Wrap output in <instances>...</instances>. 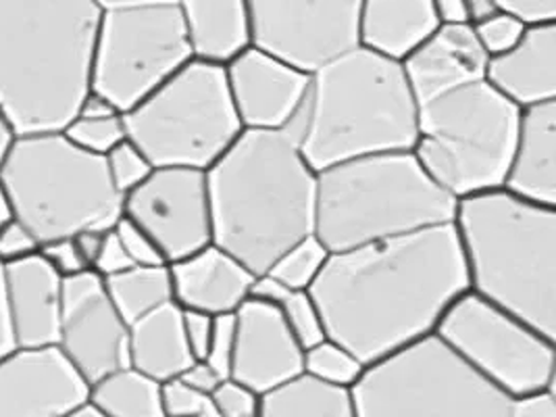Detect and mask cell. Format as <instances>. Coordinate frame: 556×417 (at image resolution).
Segmentation results:
<instances>
[{
	"label": "cell",
	"instance_id": "6da1fadb",
	"mask_svg": "<svg viewBox=\"0 0 556 417\" xmlns=\"http://www.w3.org/2000/svg\"><path fill=\"white\" fill-rule=\"evenodd\" d=\"M469 290L455 224L331 253L311 288L326 337L365 365L435 334Z\"/></svg>",
	"mask_w": 556,
	"mask_h": 417
},
{
	"label": "cell",
	"instance_id": "7a4b0ae2",
	"mask_svg": "<svg viewBox=\"0 0 556 417\" xmlns=\"http://www.w3.org/2000/svg\"><path fill=\"white\" fill-rule=\"evenodd\" d=\"M213 242L254 276L315 235L317 172L292 130H244L208 172Z\"/></svg>",
	"mask_w": 556,
	"mask_h": 417
},
{
	"label": "cell",
	"instance_id": "3957f363",
	"mask_svg": "<svg viewBox=\"0 0 556 417\" xmlns=\"http://www.w3.org/2000/svg\"><path fill=\"white\" fill-rule=\"evenodd\" d=\"M92 0H0V111L17 134L63 130L90 90Z\"/></svg>",
	"mask_w": 556,
	"mask_h": 417
},
{
	"label": "cell",
	"instance_id": "277c9868",
	"mask_svg": "<svg viewBox=\"0 0 556 417\" xmlns=\"http://www.w3.org/2000/svg\"><path fill=\"white\" fill-rule=\"evenodd\" d=\"M419 101L401 61L354 47L311 74L294 131L315 172L358 156L413 151Z\"/></svg>",
	"mask_w": 556,
	"mask_h": 417
},
{
	"label": "cell",
	"instance_id": "5b68a950",
	"mask_svg": "<svg viewBox=\"0 0 556 417\" xmlns=\"http://www.w3.org/2000/svg\"><path fill=\"white\" fill-rule=\"evenodd\" d=\"M469 290L556 340V207L505 188L456 201Z\"/></svg>",
	"mask_w": 556,
	"mask_h": 417
},
{
	"label": "cell",
	"instance_id": "8992f818",
	"mask_svg": "<svg viewBox=\"0 0 556 417\" xmlns=\"http://www.w3.org/2000/svg\"><path fill=\"white\" fill-rule=\"evenodd\" d=\"M456 201L413 151L358 156L317 172L315 236L329 253L451 224Z\"/></svg>",
	"mask_w": 556,
	"mask_h": 417
},
{
	"label": "cell",
	"instance_id": "52a82bcc",
	"mask_svg": "<svg viewBox=\"0 0 556 417\" xmlns=\"http://www.w3.org/2000/svg\"><path fill=\"white\" fill-rule=\"evenodd\" d=\"M11 213L40 247L88 228H113L124 197L109 180L104 159L90 155L63 130L17 134L0 165Z\"/></svg>",
	"mask_w": 556,
	"mask_h": 417
},
{
	"label": "cell",
	"instance_id": "ba28073f",
	"mask_svg": "<svg viewBox=\"0 0 556 417\" xmlns=\"http://www.w3.org/2000/svg\"><path fill=\"white\" fill-rule=\"evenodd\" d=\"M519 119L521 109L481 79L419 104L413 155L455 201L498 190Z\"/></svg>",
	"mask_w": 556,
	"mask_h": 417
},
{
	"label": "cell",
	"instance_id": "9c48e42d",
	"mask_svg": "<svg viewBox=\"0 0 556 417\" xmlns=\"http://www.w3.org/2000/svg\"><path fill=\"white\" fill-rule=\"evenodd\" d=\"M127 138L154 167L208 172L244 131L229 97L226 65L188 61L131 111Z\"/></svg>",
	"mask_w": 556,
	"mask_h": 417
},
{
	"label": "cell",
	"instance_id": "30bf717a",
	"mask_svg": "<svg viewBox=\"0 0 556 417\" xmlns=\"http://www.w3.org/2000/svg\"><path fill=\"white\" fill-rule=\"evenodd\" d=\"M351 391L358 417H506L510 405L435 334L367 365Z\"/></svg>",
	"mask_w": 556,
	"mask_h": 417
},
{
	"label": "cell",
	"instance_id": "8fae6325",
	"mask_svg": "<svg viewBox=\"0 0 556 417\" xmlns=\"http://www.w3.org/2000/svg\"><path fill=\"white\" fill-rule=\"evenodd\" d=\"M192 59L177 4L102 11L90 59V90L127 113Z\"/></svg>",
	"mask_w": 556,
	"mask_h": 417
},
{
	"label": "cell",
	"instance_id": "7c38bea8",
	"mask_svg": "<svg viewBox=\"0 0 556 417\" xmlns=\"http://www.w3.org/2000/svg\"><path fill=\"white\" fill-rule=\"evenodd\" d=\"M435 337L510 399L555 389L556 340L471 290L444 312Z\"/></svg>",
	"mask_w": 556,
	"mask_h": 417
},
{
	"label": "cell",
	"instance_id": "4fadbf2b",
	"mask_svg": "<svg viewBox=\"0 0 556 417\" xmlns=\"http://www.w3.org/2000/svg\"><path fill=\"white\" fill-rule=\"evenodd\" d=\"M253 45L313 74L358 47L361 0H249Z\"/></svg>",
	"mask_w": 556,
	"mask_h": 417
},
{
	"label": "cell",
	"instance_id": "5bb4252c",
	"mask_svg": "<svg viewBox=\"0 0 556 417\" xmlns=\"http://www.w3.org/2000/svg\"><path fill=\"white\" fill-rule=\"evenodd\" d=\"M124 215L149 232L167 263H176L213 242L206 172L154 167L124 197Z\"/></svg>",
	"mask_w": 556,
	"mask_h": 417
},
{
	"label": "cell",
	"instance_id": "9a60e30c",
	"mask_svg": "<svg viewBox=\"0 0 556 417\" xmlns=\"http://www.w3.org/2000/svg\"><path fill=\"white\" fill-rule=\"evenodd\" d=\"M127 334L99 274L88 269L63 280L56 346L90 387L129 365Z\"/></svg>",
	"mask_w": 556,
	"mask_h": 417
},
{
	"label": "cell",
	"instance_id": "2e32d148",
	"mask_svg": "<svg viewBox=\"0 0 556 417\" xmlns=\"http://www.w3.org/2000/svg\"><path fill=\"white\" fill-rule=\"evenodd\" d=\"M88 394L59 346H15L0 357V417H72Z\"/></svg>",
	"mask_w": 556,
	"mask_h": 417
},
{
	"label": "cell",
	"instance_id": "e0dca14e",
	"mask_svg": "<svg viewBox=\"0 0 556 417\" xmlns=\"http://www.w3.org/2000/svg\"><path fill=\"white\" fill-rule=\"evenodd\" d=\"M226 78L244 130H290L311 88L308 72L254 45L229 61Z\"/></svg>",
	"mask_w": 556,
	"mask_h": 417
},
{
	"label": "cell",
	"instance_id": "ac0fdd59",
	"mask_svg": "<svg viewBox=\"0 0 556 417\" xmlns=\"http://www.w3.org/2000/svg\"><path fill=\"white\" fill-rule=\"evenodd\" d=\"M233 319L236 342L228 378L265 394L304 374V349L278 305L249 299Z\"/></svg>",
	"mask_w": 556,
	"mask_h": 417
},
{
	"label": "cell",
	"instance_id": "d6986e66",
	"mask_svg": "<svg viewBox=\"0 0 556 417\" xmlns=\"http://www.w3.org/2000/svg\"><path fill=\"white\" fill-rule=\"evenodd\" d=\"M2 288L15 346H56L63 278L42 255L2 265Z\"/></svg>",
	"mask_w": 556,
	"mask_h": 417
},
{
	"label": "cell",
	"instance_id": "ffe728a7",
	"mask_svg": "<svg viewBox=\"0 0 556 417\" xmlns=\"http://www.w3.org/2000/svg\"><path fill=\"white\" fill-rule=\"evenodd\" d=\"M488 61L473 26H438L406 56L403 67L421 104L485 79Z\"/></svg>",
	"mask_w": 556,
	"mask_h": 417
},
{
	"label": "cell",
	"instance_id": "44dd1931",
	"mask_svg": "<svg viewBox=\"0 0 556 417\" xmlns=\"http://www.w3.org/2000/svg\"><path fill=\"white\" fill-rule=\"evenodd\" d=\"M174 301L181 309L217 317L240 309L251 299L253 271L215 242L169 263Z\"/></svg>",
	"mask_w": 556,
	"mask_h": 417
},
{
	"label": "cell",
	"instance_id": "7402d4cb",
	"mask_svg": "<svg viewBox=\"0 0 556 417\" xmlns=\"http://www.w3.org/2000/svg\"><path fill=\"white\" fill-rule=\"evenodd\" d=\"M485 81L517 109L556 101V24L528 26L521 40L488 61Z\"/></svg>",
	"mask_w": 556,
	"mask_h": 417
},
{
	"label": "cell",
	"instance_id": "603a6c76",
	"mask_svg": "<svg viewBox=\"0 0 556 417\" xmlns=\"http://www.w3.org/2000/svg\"><path fill=\"white\" fill-rule=\"evenodd\" d=\"M503 188L556 207V101L521 111Z\"/></svg>",
	"mask_w": 556,
	"mask_h": 417
},
{
	"label": "cell",
	"instance_id": "cb8c5ba5",
	"mask_svg": "<svg viewBox=\"0 0 556 417\" xmlns=\"http://www.w3.org/2000/svg\"><path fill=\"white\" fill-rule=\"evenodd\" d=\"M438 26L433 0H361L358 47L403 63Z\"/></svg>",
	"mask_w": 556,
	"mask_h": 417
},
{
	"label": "cell",
	"instance_id": "d4e9b609",
	"mask_svg": "<svg viewBox=\"0 0 556 417\" xmlns=\"http://www.w3.org/2000/svg\"><path fill=\"white\" fill-rule=\"evenodd\" d=\"M177 7L194 59L228 65L253 47L249 0H179Z\"/></svg>",
	"mask_w": 556,
	"mask_h": 417
},
{
	"label": "cell",
	"instance_id": "484cf974",
	"mask_svg": "<svg viewBox=\"0 0 556 417\" xmlns=\"http://www.w3.org/2000/svg\"><path fill=\"white\" fill-rule=\"evenodd\" d=\"M127 355L134 369L156 382L181 376L197 362L184 334L181 307L169 303L129 324Z\"/></svg>",
	"mask_w": 556,
	"mask_h": 417
},
{
	"label": "cell",
	"instance_id": "4316f807",
	"mask_svg": "<svg viewBox=\"0 0 556 417\" xmlns=\"http://www.w3.org/2000/svg\"><path fill=\"white\" fill-rule=\"evenodd\" d=\"M258 417H358L353 391L319 382L306 374L261 394Z\"/></svg>",
	"mask_w": 556,
	"mask_h": 417
},
{
	"label": "cell",
	"instance_id": "83f0119b",
	"mask_svg": "<svg viewBox=\"0 0 556 417\" xmlns=\"http://www.w3.org/2000/svg\"><path fill=\"white\" fill-rule=\"evenodd\" d=\"M88 405L101 417H165L161 382L131 365L94 382L90 387Z\"/></svg>",
	"mask_w": 556,
	"mask_h": 417
},
{
	"label": "cell",
	"instance_id": "f1b7e54d",
	"mask_svg": "<svg viewBox=\"0 0 556 417\" xmlns=\"http://www.w3.org/2000/svg\"><path fill=\"white\" fill-rule=\"evenodd\" d=\"M115 309L129 324L174 301L169 265H134L126 271L102 278Z\"/></svg>",
	"mask_w": 556,
	"mask_h": 417
},
{
	"label": "cell",
	"instance_id": "f546056e",
	"mask_svg": "<svg viewBox=\"0 0 556 417\" xmlns=\"http://www.w3.org/2000/svg\"><path fill=\"white\" fill-rule=\"evenodd\" d=\"M329 255L328 247L317 236H304L303 240L286 249L265 274L290 290H311L321 276Z\"/></svg>",
	"mask_w": 556,
	"mask_h": 417
},
{
	"label": "cell",
	"instance_id": "4dcf8cb0",
	"mask_svg": "<svg viewBox=\"0 0 556 417\" xmlns=\"http://www.w3.org/2000/svg\"><path fill=\"white\" fill-rule=\"evenodd\" d=\"M367 365L336 340L324 339L304 351V374L340 389H353Z\"/></svg>",
	"mask_w": 556,
	"mask_h": 417
},
{
	"label": "cell",
	"instance_id": "1f68e13d",
	"mask_svg": "<svg viewBox=\"0 0 556 417\" xmlns=\"http://www.w3.org/2000/svg\"><path fill=\"white\" fill-rule=\"evenodd\" d=\"M63 134L76 144L77 149L97 156L106 155L127 138L124 115H109V117L74 115L63 128Z\"/></svg>",
	"mask_w": 556,
	"mask_h": 417
},
{
	"label": "cell",
	"instance_id": "d6a6232c",
	"mask_svg": "<svg viewBox=\"0 0 556 417\" xmlns=\"http://www.w3.org/2000/svg\"><path fill=\"white\" fill-rule=\"evenodd\" d=\"M276 305L304 351L311 349L313 344L328 339L321 313H319V307H317L311 290L283 288Z\"/></svg>",
	"mask_w": 556,
	"mask_h": 417
},
{
	"label": "cell",
	"instance_id": "836d02e7",
	"mask_svg": "<svg viewBox=\"0 0 556 417\" xmlns=\"http://www.w3.org/2000/svg\"><path fill=\"white\" fill-rule=\"evenodd\" d=\"M102 159H104L109 180L122 197H126L131 190H136L140 184L151 176L152 169H154L151 159L144 155L129 138L119 142L113 151H109Z\"/></svg>",
	"mask_w": 556,
	"mask_h": 417
},
{
	"label": "cell",
	"instance_id": "e575fe53",
	"mask_svg": "<svg viewBox=\"0 0 556 417\" xmlns=\"http://www.w3.org/2000/svg\"><path fill=\"white\" fill-rule=\"evenodd\" d=\"M208 403L217 417H258L261 394L233 378H224L208 394Z\"/></svg>",
	"mask_w": 556,
	"mask_h": 417
},
{
	"label": "cell",
	"instance_id": "d590c367",
	"mask_svg": "<svg viewBox=\"0 0 556 417\" xmlns=\"http://www.w3.org/2000/svg\"><path fill=\"white\" fill-rule=\"evenodd\" d=\"M526 27L528 26L521 24L519 20L496 11L490 17L473 24V31L480 40L481 49L492 59L513 49L521 40Z\"/></svg>",
	"mask_w": 556,
	"mask_h": 417
},
{
	"label": "cell",
	"instance_id": "8d00e7d4",
	"mask_svg": "<svg viewBox=\"0 0 556 417\" xmlns=\"http://www.w3.org/2000/svg\"><path fill=\"white\" fill-rule=\"evenodd\" d=\"M161 403L165 417H201L208 412V396L188 387L179 376L161 382Z\"/></svg>",
	"mask_w": 556,
	"mask_h": 417
},
{
	"label": "cell",
	"instance_id": "74e56055",
	"mask_svg": "<svg viewBox=\"0 0 556 417\" xmlns=\"http://www.w3.org/2000/svg\"><path fill=\"white\" fill-rule=\"evenodd\" d=\"M113 230L134 265H169L149 232H144L138 224L127 219L126 215L117 219Z\"/></svg>",
	"mask_w": 556,
	"mask_h": 417
},
{
	"label": "cell",
	"instance_id": "f35d334b",
	"mask_svg": "<svg viewBox=\"0 0 556 417\" xmlns=\"http://www.w3.org/2000/svg\"><path fill=\"white\" fill-rule=\"evenodd\" d=\"M40 253V242L31 230L20 219L11 217L0 226V265H11L17 261L34 257Z\"/></svg>",
	"mask_w": 556,
	"mask_h": 417
},
{
	"label": "cell",
	"instance_id": "ab89813d",
	"mask_svg": "<svg viewBox=\"0 0 556 417\" xmlns=\"http://www.w3.org/2000/svg\"><path fill=\"white\" fill-rule=\"evenodd\" d=\"M233 342H236V319L233 313L217 315L213 326V337L208 342V351L204 355V362L217 369L224 378L229 376L231 357H233Z\"/></svg>",
	"mask_w": 556,
	"mask_h": 417
},
{
	"label": "cell",
	"instance_id": "60d3db41",
	"mask_svg": "<svg viewBox=\"0 0 556 417\" xmlns=\"http://www.w3.org/2000/svg\"><path fill=\"white\" fill-rule=\"evenodd\" d=\"M40 255L63 280L90 269L88 263L81 257L79 249H77L74 236L72 238H59V240H52V242L42 244L40 247Z\"/></svg>",
	"mask_w": 556,
	"mask_h": 417
},
{
	"label": "cell",
	"instance_id": "b9f144b4",
	"mask_svg": "<svg viewBox=\"0 0 556 417\" xmlns=\"http://www.w3.org/2000/svg\"><path fill=\"white\" fill-rule=\"evenodd\" d=\"M492 4L526 26L556 24V0H492Z\"/></svg>",
	"mask_w": 556,
	"mask_h": 417
},
{
	"label": "cell",
	"instance_id": "7bdbcfd3",
	"mask_svg": "<svg viewBox=\"0 0 556 417\" xmlns=\"http://www.w3.org/2000/svg\"><path fill=\"white\" fill-rule=\"evenodd\" d=\"M181 321H184V334L190 344V351L197 359H204L208 351V342L213 337L215 317L203 312L181 309Z\"/></svg>",
	"mask_w": 556,
	"mask_h": 417
},
{
	"label": "cell",
	"instance_id": "ee69618b",
	"mask_svg": "<svg viewBox=\"0 0 556 417\" xmlns=\"http://www.w3.org/2000/svg\"><path fill=\"white\" fill-rule=\"evenodd\" d=\"M129 267H134V263L127 257L124 244L119 242L115 230L111 228L109 235L104 238L101 253H99V257H97L94 265H92V271L99 274L101 278H111V276H117V274L126 271Z\"/></svg>",
	"mask_w": 556,
	"mask_h": 417
},
{
	"label": "cell",
	"instance_id": "f6af8a7d",
	"mask_svg": "<svg viewBox=\"0 0 556 417\" xmlns=\"http://www.w3.org/2000/svg\"><path fill=\"white\" fill-rule=\"evenodd\" d=\"M506 417H556L555 389L510 399Z\"/></svg>",
	"mask_w": 556,
	"mask_h": 417
},
{
	"label": "cell",
	"instance_id": "bcb514c9",
	"mask_svg": "<svg viewBox=\"0 0 556 417\" xmlns=\"http://www.w3.org/2000/svg\"><path fill=\"white\" fill-rule=\"evenodd\" d=\"M179 378H181L188 387H192L194 391L203 392L206 396L215 391L217 384L224 380V376H222L217 369H213L204 359L192 362Z\"/></svg>",
	"mask_w": 556,
	"mask_h": 417
},
{
	"label": "cell",
	"instance_id": "7dc6e473",
	"mask_svg": "<svg viewBox=\"0 0 556 417\" xmlns=\"http://www.w3.org/2000/svg\"><path fill=\"white\" fill-rule=\"evenodd\" d=\"M440 26H471L465 0H433Z\"/></svg>",
	"mask_w": 556,
	"mask_h": 417
},
{
	"label": "cell",
	"instance_id": "c3c4849f",
	"mask_svg": "<svg viewBox=\"0 0 556 417\" xmlns=\"http://www.w3.org/2000/svg\"><path fill=\"white\" fill-rule=\"evenodd\" d=\"M111 228H88V230H81L74 236L76 240L77 249L81 253L84 261L88 263V267L92 269L94 261L101 253L102 244H104V238L109 235Z\"/></svg>",
	"mask_w": 556,
	"mask_h": 417
},
{
	"label": "cell",
	"instance_id": "681fc988",
	"mask_svg": "<svg viewBox=\"0 0 556 417\" xmlns=\"http://www.w3.org/2000/svg\"><path fill=\"white\" fill-rule=\"evenodd\" d=\"M76 115L84 117H109V115H124L115 104L111 103L106 97H102L94 90H88L81 103L77 106Z\"/></svg>",
	"mask_w": 556,
	"mask_h": 417
},
{
	"label": "cell",
	"instance_id": "f907efd6",
	"mask_svg": "<svg viewBox=\"0 0 556 417\" xmlns=\"http://www.w3.org/2000/svg\"><path fill=\"white\" fill-rule=\"evenodd\" d=\"M15 349V340L11 332L7 305H4V288H2V265H0V357Z\"/></svg>",
	"mask_w": 556,
	"mask_h": 417
},
{
	"label": "cell",
	"instance_id": "816d5d0a",
	"mask_svg": "<svg viewBox=\"0 0 556 417\" xmlns=\"http://www.w3.org/2000/svg\"><path fill=\"white\" fill-rule=\"evenodd\" d=\"M99 11H117V9H138V7H159V4H177L179 0H92Z\"/></svg>",
	"mask_w": 556,
	"mask_h": 417
},
{
	"label": "cell",
	"instance_id": "f5cc1de1",
	"mask_svg": "<svg viewBox=\"0 0 556 417\" xmlns=\"http://www.w3.org/2000/svg\"><path fill=\"white\" fill-rule=\"evenodd\" d=\"M15 138H17V131L11 126V122L4 117V113L0 111V165L9 155Z\"/></svg>",
	"mask_w": 556,
	"mask_h": 417
},
{
	"label": "cell",
	"instance_id": "db71d44e",
	"mask_svg": "<svg viewBox=\"0 0 556 417\" xmlns=\"http://www.w3.org/2000/svg\"><path fill=\"white\" fill-rule=\"evenodd\" d=\"M465 2H467L471 26L481 22V20H485V17H490L492 13H496V7L492 4V0H465Z\"/></svg>",
	"mask_w": 556,
	"mask_h": 417
},
{
	"label": "cell",
	"instance_id": "11a10c76",
	"mask_svg": "<svg viewBox=\"0 0 556 417\" xmlns=\"http://www.w3.org/2000/svg\"><path fill=\"white\" fill-rule=\"evenodd\" d=\"M11 217H13V213H11V205H9V199H7L4 188H2V184H0V226H2L4 222H9Z\"/></svg>",
	"mask_w": 556,
	"mask_h": 417
},
{
	"label": "cell",
	"instance_id": "9f6ffc18",
	"mask_svg": "<svg viewBox=\"0 0 556 417\" xmlns=\"http://www.w3.org/2000/svg\"><path fill=\"white\" fill-rule=\"evenodd\" d=\"M72 417H101L90 405H86V407H81L77 414H74Z\"/></svg>",
	"mask_w": 556,
	"mask_h": 417
},
{
	"label": "cell",
	"instance_id": "6f0895ef",
	"mask_svg": "<svg viewBox=\"0 0 556 417\" xmlns=\"http://www.w3.org/2000/svg\"><path fill=\"white\" fill-rule=\"evenodd\" d=\"M208 405H211V403H208ZM201 417H217L215 416V414H213V409H211V407H208V412H206V414H203V416Z\"/></svg>",
	"mask_w": 556,
	"mask_h": 417
}]
</instances>
